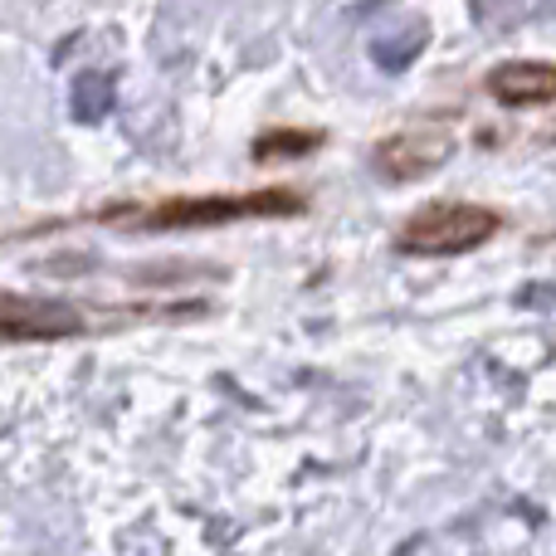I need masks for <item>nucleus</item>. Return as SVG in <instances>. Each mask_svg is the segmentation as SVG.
<instances>
[{
    "instance_id": "obj_7",
    "label": "nucleus",
    "mask_w": 556,
    "mask_h": 556,
    "mask_svg": "<svg viewBox=\"0 0 556 556\" xmlns=\"http://www.w3.org/2000/svg\"><path fill=\"white\" fill-rule=\"evenodd\" d=\"M323 147V132H293V127H283V132H264L260 142H254V162H283V156H307Z\"/></svg>"
},
{
    "instance_id": "obj_3",
    "label": "nucleus",
    "mask_w": 556,
    "mask_h": 556,
    "mask_svg": "<svg viewBox=\"0 0 556 556\" xmlns=\"http://www.w3.org/2000/svg\"><path fill=\"white\" fill-rule=\"evenodd\" d=\"M84 327L88 323L74 303L0 293V337H15V342H59V337H78Z\"/></svg>"
},
{
    "instance_id": "obj_4",
    "label": "nucleus",
    "mask_w": 556,
    "mask_h": 556,
    "mask_svg": "<svg viewBox=\"0 0 556 556\" xmlns=\"http://www.w3.org/2000/svg\"><path fill=\"white\" fill-rule=\"evenodd\" d=\"M454 152H459V137L440 132V127H410V132H391L376 147V166L386 172V181H420V176L450 166Z\"/></svg>"
},
{
    "instance_id": "obj_2",
    "label": "nucleus",
    "mask_w": 556,
    "mask_h": 556,
    "mask_svg": "<svg viewBox=\"0 0 556 556\" xmlns=\"http://www.w3.org/2000/svg\"><path fill=\"white\" fill-rule=\"evenodd\" d=\"M503 230V215L473 201H430L395 230V254L405 260H454Z\"/></svg>"
},
{
    "instance_id": "obj_8",
    "label": "nucleus",
    "mask_w": 556,
    "mask_h": 556,
    "mask_svg": "<svg viewBox=\"0 0 556 556\" xmlns=\"http://www.w3.org/2000/svg\"><path fill=\"white\" fill-rule=\"evenodd\" d=\"M425 39H430V25H425V20H415V25H405V35H401V39H376L371 54H376V64L391 68V74H395V68H405L415 54H420Z\"/></svg>"
},
{
    "instance_id": "obj_6",
    "label": "nucleus",
    "mask_w": 556,
    "mask_h": 556,
    "mask_svg": "<svg viewBox=\"0 0 556 556\" xmlns=\"http://www.w3.org/2000/svg\"><path fill=\"white\" fill-rule=\"evenodd\" d=\"M68 113L78 117V123H103L108 113H113V78L108 74H93V68H88V74H78L74 78V88H68Z\"/></svg>"
},
{
    "instance_id": "obj_1",
    "label": "nucleus",
    "mask_w": 556,
    "mask_h": 556,
    "mask_svg": "<svg viewBox=\"0 0 556 556\" xmlns=\"http://www.w3.org/2000/svg\"><path fill=\"white\" fill-rule=\"evenodd\" d=\"M307 201L288 186L274 191H250V195H181V201H162L132 220V230H215V225L235 220H288L303 215Z\"/></svg>"
},
{
    "instance_id": "obj_5",
    "label": "nucleus",
    "mask_w": 556,
    "mask_h": 556,
    "mask_svg": "<svg viewBox=\"0 0 556 556\" xmlns=\"http://www.w3.org/2000/svg\"><path fill=\"white\" fill-rule=\"evenodd\" d=\"M489 93L503 108H542L556 103V64L542 59H508L489 74Z\"/></svg>"
}]
</instances>
